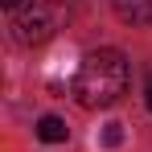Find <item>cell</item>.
I'll use <instances>...</instances> for the list:
<instances>
[{
    "label": "cell",
    "instance_id": "1",
    "mask_svg": "<svg viewBox=\"0 0 152 152\" xmlns=\"http://www.w3.org/2000/svg\"><path fill=\"white\" fill-rule=\"evenodd\" d=\"M127 78H132L127 58L119 50H111V45H103V50L82 58L74 82H70V95L78 99V107L99 111V107H111V103L127 91Z\"/></svg>",
    "mask_w": 152,
    "mask_h": 152
},
{
    "label": "cell",
    "instance_id": "2",
    "mask_svg": "<svg viewBox=\"0 0 152 152\" xmlns=\"http://www.w3.org/2000/svg\"><path fill=\"white\" fill-rule=\"evenodd\" d=\"M62 25V4L58 0H33L25 12L12 17V37L17 45H45Z\"/></svg>",
    "mask_w": 152,
    "mask_h": 152
},
{
    "label": "cell",
    "instance_id": "3",
    "mask_svg": "<svg viewBox=\"0 0 152 152\" xmlns=\"http://www.w3.org/2000/svg\"><path fill=\"white\" fill-rule=\"evenodd\" d=\"M124 25H152V0H111Z\"/></svg>",
    "mask_w": 152,
    "mask_h": 152
},
{
    "label": "cell",
    "instance_id": "4",
    "mask_svg": "<svg viewBox=\"0 0 152 152\" xmlns=\"http://www.w3.org/2000/svg\"><path fill=\"white\" fill-rule=\"evenodd\" d=\"M66 136H70L66 119H58V115H41V119H37V140H45V144H62Z\"/></svg>",
    "mask_w": 152,
    "mask_h": 152
},
{
    "label": "cell",
    "instance_id": "5",
    "mask_svg": "<svg viewBox=\"0 0 152 152\" xmlns=\"http://www.w3.org/2000/svg\"><path fill=\"white\" fill-rule=\"evenodd\" d=\"M103 144H107V148H119V144H124V127H119V124H107V132H103Z\"/></svg>",
    "mask_w": 152,
    "mask_h": 152
},
{
    "label": "cell",
    "instance_id": "6",
    "mask_svg": "<svg viewBox=\"0 0 152 152\" xmlns=\"http://www.w3.org/2000/svg\"><path fill=\"white\" fill-rule=\"evenodd\" d=\"M144 103H148V111H152V74H148V86H144Z\"/></svg>",
    "mask_w": 152,
    "mask_h": 152
},
{
    "label": "cell",
    "instance_id": "7",
    "mask_svg": "<svg viewBox=\"0 0 152 152\" xmlns=\"http://www.w3.org/2000/svg\"><path fill=\"white\" fill-rule=\"evenodd\" d=\"M0 4H4V8H17V4H21V0H0Z\"/></svg>",
    "mask_w": 152,
    "mask_h": 152
}]
</instances>
